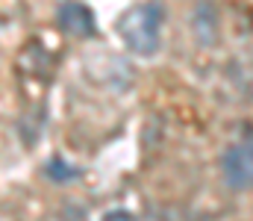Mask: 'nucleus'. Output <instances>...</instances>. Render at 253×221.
<instances>
[{
    "label": "nucleus",
    "mask_w": 253,
    "mask_h": 221,
    "mask_svg": "<svg viewBox=\"0 0 253 221\" xmlns=\"http://www.w3.org/2000/svg\"><path fill=\"white\" fill-rule=\"evenodd\" d=\"M162 21H165V9L156 0H144L129 6L118 18V36L126 44V50H132L135 56H153L162 39Z\"/></svg>",
    "instance_id": "f257e3e1"
},
{
    "label": "nucleus",
    "mask_w": 253,
    "mask_h": 221,
    "mask_svg": "<svg viewBox=\"0 0 253 221\" xmlns=\"http://www.w3.org/2000/svg\"><path fill=\"white\" fill-rule=\"evenodd\" d=\"M221 171H224V183L236 192L251 189L253 186V133L233 142L221 156Z\"/></svg>",
    "instance_id": "f03ea898"
},
{
    "label": "nucleus",
    "mask_w": 253,
    "mask_h": 221,
    "mask_svg": "<svg viewBox=\"0 0 253 221\" xmlns=\"http://www.w3.org/2000/svg\"><path fill=\"white\" fill-rule=\"evenodd\" d=\"M56 24H59V30H62L65 36H71V39H91L94 30H97L94 12L85 3H80V0H65V3H59Z\"/></svg>",
    "instance_id": "7ed1b4c3"
},
{
    "label": "nucleus",
    "mask_w": 253,
    "mask_h": 221,
    "mask_svg": "<svg viewBox=\"0 0 253 221\" xmlns=\"http://www.w3.org/2000/svg\"><path fill=\"white\" fill-rule=\"evenodd\" d=\"M103 221H138L132 213H126V210H115V213H109V216H103Z\"/></svg>",
    "instance_id": "20e7f679"
}]
</instances>
